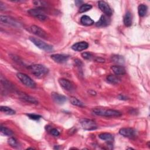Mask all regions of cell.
I'll use <instances>...</instances> for the list:
<instances>
[{"label": "cell", "mask_w": 150, "mask_h": 150, "mask_svg": "<svg viewBox=\"0 0 150 150\" xmlns=\"http://www.w3.org/2000/svg\"><path fill=\"white\" fill-rule=\"evenodd\" d=\"M28 69L35 76L38 78L44 77L49 72V70L46 67L40 64L30 65L28 67Z\"/></svg>", "instance_id": "obj_1"}, {"label": "cell", "mask_w": 150, "mask_h": 150, "mask_svg": "<svg viewBox=\"0 0 150 150\" xmlns=\"http://www.w3.org/2000/svg\"><path fill=\"white\" fill-rule=\"evenodd\" d=\"M93 112L99 116H104L108 117H120L121 115V113L115 110L112 109H104L101 108H97L93 110Z\"/></svg>", "instance_id": "obj_2"}, {"label": "cell", "mask_w": 150, "mask_h": 150, "mask_svg": "<svg viewBox=\"0 0 150 150\" xmlns=\"http://www.w3.org/2000/svg\"><path fill=\"white\" fill-rule=\"evenodd\" d=\"M29 40L35 45H36L38 47H39V49H40L42 50H43L48 52L53 50V46L52 45L44 42L43 41H42V40H40L38 38H34V37H30Z\"/></svg>", "instance_id": "obj_3"}, {"label": "cell", "mask_w": 150, "mask_h": 150, "mask_svg": "<svg viewBox=\"0 0 150 150\" xmlns=\"http://www.w3.org/2000/svg\"><path fill=\"white\" fill-rule=\"evenodd\" d=\"M16 76L18 79L26 86L34 88L36 87L35 82L28 75L22 73H18L16 74Z\"/></svg>", "instance_id": "obj_4"}, {"label": "cell", "mask_w": 150, "mask_h": 150, "mask_svg": "<svg viewBox=\"0 0 150 150\" xmlns=\"http://www.w3.org/2000/svg\"><path fill=\"white\" fill-rule=\"evenodd\" d=\"M28 13L42 21H45L47 19V16L45 15V11L40 8L31 9L28 11Z\"/></svg>", "instance_id": "obj_5"}, {"label": "cell", "mask_w": 150, "mask_h": 150, "mask_svg": "<svg viewBox=\"0 0 150 150\" xmlns=\"http://www.w3.org/2000/svg\"><path fill=\"white\" fill-rule=\"evenodd\" d=\"M80 122L82 127L86 130H94L97 128L96 122L91 120L83 119Z\"/></svg>", "instance_id": "obj_6"}, {"label": "cell", "mask_w": 150, "mask_h": 150, "mask_svg": "<svg viewBox=\"0 0 150 150\" xmlns=\"http://www.w3.org/2000/svg\"><path fill=\"white\" fill-rule=\"evenodd\" d=\"M98 6L101 11L104 13L107 16H111L112 13V9H111L109 5L105 1H100L98 2Z\"/></svg>", "instance_id": "obj_7"}, {"label": "cell", "mask_w": 150, "mask_h": 150, "mask_svg": "<svg viewBox=\"0 0 150 150\" xmlns=\"http://www.w3.org/2000/svg\"><path fill=\"white\" fill-rule=\"evenodd\" d=\"M119 133L124 137L132 138L135 136L136 131L131 128H122L120 129Z\"/></svg>", "instance_id": "obj_8"}, {"label": "cell", "mask_w": 150, "mask_h": 150, "mask_svg": "<svg viewBox=\"0 0 150 150\" xmlns=\"http://www.w3.org/2000/svg\"><path fill=\"white\" fill-rule=\"evenodd\" d=\"M31 32L35 34V35L42 38H46L47 37L46 32L42 29L41 28L36 26V25H32L30 27Z\"/></svg>", "instance_id": "obj_9"}, {"label": "cell", "mask_w": 150, "mask_h": 150, "mask_svg": "<svg viewBox=\"0 0 150 150\" xmlns=\"http://www.w3.org/2000/svg\"><path fill=\"white\" fill-rule=\"evenodd\" d=\"M52 59L55 62L59 63H64L66 62L69 59V56L63 54H54L50 56Z\"/></svg>", "instance_id": "obj_10"}, {"label": "cell", "mask_w": 150, "mask_h": 150, "mask_svg": "<svg viewBox=\"0 0 150 150\" xmlns=\"http://www.w3.org/2000/svg\"><path fill=\"white\" fill-rule=\"evenodd\" d=\"M0 21L1 22H3L5 24H8L9 25H11L13 26H19V24L13 19L4 15H1L0 16Z\"/></svg>", "instance_id": "obj_11"}, {"label": "cell", "mask_w": 150, "mask_h": 150, "mask_svg": "<svg viewBox=\"0 0 150 150\" xmlns=\"http://www.w3.org/2000/svg\"><path fill=\"white\" fill-rule=\"evenodd\" d=\"M88 47V44L86 42H80L74 43L72 46L71 49L75 51H82L86 49H87Z\"/></svg>", "instance_id": "obj_12"}, {"label": "cell", "mask_w": 150, "mask_h": 150, "mask_svg": "<svg viewBox=\"0 0 150 150\" xmlns=\"http://www.w3.org/2000/svg\"><path fill=\"white\" fill-rule=\"evenodd\" d=\"M52 97L53 101L59 104H62L67 100V98L64 96L59 94V93H52Z\"/></svg>", "instance_id": "obj_13"}, {"label": "cell", "mask_w": 150, "mask_h": 150, "mask_svg": "<svg viewBox=\"0 0 150 150\" xmlns=\"http://www.w3.org/2000/svg\"><path fill=\"white\" fill-rule=\"evenodd\" d=\"M59 83L60 85L64 89H65L66 90H68V91L70 90L73 87V85H72L71 83L69 80H68L66 79L62 78V79H59Z\"/></svg>", "instance_id": "obj_14"}, {"label": "cell", "mask_w": 150, "mask_h": 150, "mask_svg": "<svg viewBox=\"0 0 150 150\" xmlns=\"http://www.w3.org/2000/svg\"><path fill=\"white\" fill-rule=\"evenodd\" d=\"M19 96L21 99H22L27 102L30 103L32 104H38V101L35 98H34L33 97H32L30 96H28V95L25 94V93H19Z\"/></svg>", "instance_id": "obj_15"}, {"label": "cell", "mask_w": 150, "mask_h": 150, "mask_svg": "<svg viewBox=\"0 0 150 150\" xmlns=\"http://www.w3.org/2000/svg\"><path fill=\"white\" fill-rule=\"evenodd\" d=\"M111 69L115 75H122L125 73V69L122 66H112Z\"/></svg>", "instance_id": "obj_16"}, {"label": "cell", "mask_w": 150, "mask_h": 150, "mask_svg": "<svg viewBox=\"0 0 150 150\" xmlns=\"http://www.w3.org/2000/svg\"><path fill=\"white\" fill-rule=\"evenodd\" d=\"M81 23L86 26H90L94 23V21L89 16L87 15H83L80 18Z\"/></svg>", "instance_id": "obj_17"}, {"label": "cell", "mask_w": 150, "mask_h": 150, "mask_svg": "<svg viewBox=\"0 0 150 150\" xmlns=\"http://www.w3.org/2000/svg\"><path fill=\"white\" fill-rule=\"evenodd\" d=\"M108 23H109L108 19L105 16L102 15L100 17V19L97 22L96 26L98 27H104L108 25Z\"/></svg>", "instance_id": "obj_18"}, {"label": "cell", "mask_w": 150, "mask_h": 150, "mask_svg": "<svg viewBox=\"0 0 150 150\" xmlns=\"http://www.w3.org/2000/svg\"><path fill=\"white\" fill-rule=\"evenodd\" d=\"M124 23L128 27L132 25V15L129 11L127 12L124 16Z\"/></svg>", "instance_id": "obj_19"}, {"label": "cell", "mask_w": 150, "mask_h": 150, "mask_svg": "<svg viewBox=\"0 0 150 150\" xmlns=\"http://www.w3.org/2000/svg\"><path fill=\"white\" fill-rule=\"evenodd\" d=\"M98 137L104 141H105L108 142H111L113 141V136L110 133H101L98 135Z\"/></svg>", "instance_id": "obj_20"}, {"label": "cell", "mask_w": 150, "mask_h": 150, "mask_svg": "<svg viewBox=\"0 0 150 150\" xmlns=\"http://www.w3.org/2000/svg\"><path fill=\"white\" fill-rule=\"evenodd\" d=\"M147 6L144 4H140L138 7V14L140 16H144L147 12Z\"/></svg>", "instance_id": "obj_21"}, {"label": "cell", "mask_w": 150, "mask_h": 150, "mask_svg": "<svg viewBox=\"0 0 150 150\" xmlns=\"http://www.w3.org/2000/svg\"><path fill=\"white\" fill-rule=\"evenodd\" d=\"M0 111L8 115H13L15 114V110L6 106H1Z\"/></svg>", "instance_id": "obj_22"}, {"label": "cell", "mask_w": 150, "mask_h": 150, "mask_svg": "<svg viewBox=\"0 0 150 150\" xmlns=\"http://www.w3.org/2000/svg\"><path fill=\"white\" fill-rule=\"evenodd\" d=\"M107 81L111 83V84H117L120 81V79L117 77V76L115 75L110 74L107 76Z\"/></svg>", "instance_id": "obj_23"}, {"label": "cell", "mask_w": 150, "mask_h": 150, "mask_svg": "<svg viewBox=\"0 0 150 150\" xmlns=\"http://www.w3.org/2000/svg\"><path fill=\"white\" fill-rule=\"evenodd\" d=\"M70 100L71 103L73 105H76V106H79V107H84V104L81 101H80L79 99H77L76 97H71L70 98Z\"/></svg>", "instance_id": "obj_24"}, {"label": "cell", "mask_w": 150, "mask_h": 150, "mask_svg": "<svg viewBox=\"0 0 150 150\" xmlns=\"http://www.w3.org/2000/svg\"><path fill=\"white\" fill-rule=\"evenodd\" d=\"M111 59L113 62L117 63H123L124 62V59L123 57L120 55H114L111 57Z\"/></svg>", "instance_id": "obj_25"}, {"label": "cell", "mask_w": 150, "mask_h": 150, "mask_svg": "<svg viewBox=\"0 0 150 150\" xmlns=\"http://www.w3.org/2000/svg\"><path fill=\"white\" fill-rule=\"evenodd\" d=\"M91 8H92V6L91 5H90L89 4H83L80 7L79 12H80V13H83V12H86V11L91 9Z\"/></svg>", "instance_id": "obj_26"}, {"label": "cell", "mask_w": 150, "mask_h": 150, "mask_svg": "<svg viewBox=\"0 0 150 150\" xmlns=\"http://www.w3.org/2000/svg\"><path fill=\"white\" fill-rule=\"evenodd\" d=\"M1 131L3 134L7 136H11L13 134V132L11 129L2 126L1 127Z\"/></svg>", "instance_id": "obj_27"}, {"label": "cell", "mask_w": 150, "mask_h": 150, "mask_svg": "<svg viewBox=\"0 0 150 150\" xmlns=\"http://www.w3.org/2000/svg\"><path fill=\"white\" fill-rule=\"evenodd\" d=\"M8 142L11 146L13 148H16L18 146V142L17 140L14 138H10L9 139H8Z\"/></svg>", "instance_id": "obj_28"}, {"label": "cell", "mask_w": 150, "mask_h": 150, "mask_svg": "<svg viewBox=\"0 0 150 150\" xmlns=\"http://www.w3.org/2000/svg\"><path fill=\"white\" fill-rule=\"evenodd\" d=\"M29 118H30L32 120H38L41 118V115H38V114H26Z\"/></svg>", "instance_id": "obj_29"}, {"label": "cell", "mask_w": 150, "mask_h": 150, "mask_svg": "<svg viewBox=\"0 0 150 150\" xmlns=\"http://www.w3.org/2000/svg\"><path fill=\"white\" fill-rule=\"evenodd\" d=\"M81 56L85 59H90L92 57V54L89 52H84L81 53Z\"/></svg>", "instance_id": "obj_30"}, {"label": "cell", "mask_w": 150, "mask_h": 150, "mask_svg": "<svg viewBox=\"0 0 150 150\" xmlns=\"http://www.w3.org/2000/svg\"><path fill=\"white\" fill-rule=\"evenodd\" d=\"M50 133L52 135H53V136H55V137H57V136H59L60 133L59 132V131L57 129H56V128H53L50 130Z\"/></svg>", "instance_id": "obj_31"}, {"label": "cell", "mask_w": 150, "mask_h": 150, "mask_svg": "<svg viewBox=\"0 0 150 150\" xmlns=\"http://www.w3.org/2000/svg\"><path fill=\"white\" fill-rule=\"evenodd\" d=\"M96 62H100V63H104L105 62V59H103L101 57H97L95 60Z\"/></svg>", "instance_id": "obj_32"}, {"label": "cell", "mask_w": 150, "mask_h": 150, "mask_svg": "<svg viewBox=\"0 0 150 150\" xmlns=\"http://www.w3.org/2000/svg\"><path fill=\"white\" fill-rule=\"evenodd\" d=\"M118 98H119L120 100H127L128 99L126 96H124V95H122V94L119 95V96H118Z\"/></svg>", "instance_id": "obj_33"}, {"label": "cell", "mask_w": 150, "mask_h": 150, "mask_svg": "<svg viewBox=\"0 0 150 150\" xmlns=\"http://www.w3.org/2000/svg\"><path fill=\"white\" fill-rule=\"evenodd\" d=\"M75 3L77 5H79V4H80L81 3H83V1H75Z\"/></svg>", "instance_id": "obj_34"}]
</instances>
